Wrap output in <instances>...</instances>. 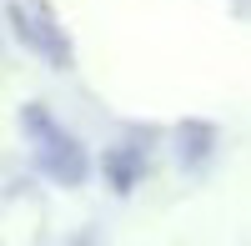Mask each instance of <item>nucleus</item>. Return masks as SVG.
Returning a JSON list of instances; mask_svg holds the SVG:
<instances>
[{
    "instance_id": "f257e3e1",
    "label": "nucleus",
    "mask_w": 251,
    "mask_h": 246,
    "mask_svg": "<svg viewBox=\"0 0 251 246\" xmlns=\"http://www.w3.org/2000/svg\"><path fill=\"white\" fill-rule=\"evenodd\" d=\"M25 126L40 136V166H46L55 181H80V176H86V156H80V146H75L66 131H55V121L40 111V106L25 111Z\"/></svg>"
},
{
    "instance_id": "f03ea898",
    "label": "nucleus",
    "mask_w": 251,
    "mask_h": 246,
    "mask_svg": "<svg viewBox=\"0 0 251 246\" xmlns=\"http://www.w3.org/2000/svg\"><path fill=\"white\" fill-rule=\"evenodd\" d=\"M10 15L20 20V35H25V40H30L35 50H46V55L55 60V66H66V46H60V35L50 30V20H46V15H30L25 5H15Z\"/></svg>"
}]
</instances>
